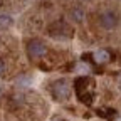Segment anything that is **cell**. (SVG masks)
I'll list each match as a JSON object with an SVG mask.
<instances>
[{
	"instance_id": "cell-1",
	"label": "cell",
	"mask_w": 121,
	"mask_h": 121,
	"mask_svg": "<svg viewBox=\"0 0 121 121\" xmlns=\"http://www.w3.org/2000/svg\"><path fill=\"white\" fill-rule=\"evenodd\" d=\"M72 89H74L76 96H78V99H79L81 103H84V104H93L96 93H94V81L91 79V78H87V76L76 78Z\"/></svg>"
},
{
	"instance_id": "cell-2",
	"label": "cell",
	"mask_w": 121,
	"mask_h": 121,
	"mask_svg": "<svg viewBox=\"0 0 121 121\" xmlns=\"http://www.w3.org/2000/svg\"><path fill=\"white\" fill-rule=\"evenodd\" d=\"M49 35L52 39H59V40H67L74 37V29L64 22V20H57L49 27Z\"/></svg>"
},
{
	"instance_id": "cell-3",
	"label": "cell",
	"mask_w": 121,
	"mask_h": 121,
	"mask_svg": "<svg viewBox=\"0 0 121 121\" xmlns=\"http://www.w3.org/2000/svg\"><path fill=\"white\" fill-rule=\"evenodd\" d=\"M71 93H72V86L67 79L54 81L51 86V94L56 101H67L71 98Z\"/></svg>"
},
{
	"instance_id": "cell-4",
	"label": "cell",
	"mask_w": 121,
	"mask_h": 121,
	"mask_svg": "<svg viewBox=\"0 0 121 121\" xmlns=\"http://www.w3.org/2000/svg\"><path fill=\"white\" fill-rule=\"evenodd\" d=\"M45 52H47V47L40 39H30L27 42V56L30 59H40L45 56Z\"/></svg>"
},
{
	"instance_id": "cell-5",
	"label": "cell",
	"mask_w": 121,
	"mask_h": 121,
	"mask_svg": "<svg viewBox=\"0 0 121 121\" xmlns=\"http://www.w3.org/2000/svg\"><path fill=\"white\" fill-rule=\"evenodd\" d=\"M99 24L103 29L106 30H111V29H116L119 25V15L114 12V10H106L99 15Z\"/></svg>"
},
{
	"instance_id": "cell-6",
	"label": "cell",
	"mask_w": 121,
	"mask_h": 121,
	"mask_svg": "<svg viewBox=\"0 0 121 121\" xmlns=\"http://www.w3.org/2000/svg\"><path fill=\"white\" fill-rule=\"evenodd\" d=\"M91 56H93L94 62H98V64H106V62H109V60L113 59V57H111V52H109L108 49H99V51L93 52Z\"/></svg>"
},
{
	"instance_id": "cell-7",
	"label": "cell",
	"mask_w": 121,
	"mask_h": 121,
	"mask_svg": "<svg viewBox=\"0 0 121 121\" xmlns=\"http://www.w3.org/2000/svg\"><path fill=\"white\" fill-rule=\"evenodd\" d=\"M69 17H71L72 22L81 24V22L84 20V17H86V13H84V10H82L81 7H74V9H71V12H69Z\"/></svg>"
},
{
	"instance_id": "cell-8",
	"label": "cell",
	"mask_w": 121,
	"mask_h": 121,
	"mask_svg": "<svg viewBox=\"0 0 121 121\" xmlns=\"http://www.w3.org/2000/svg\"><path fill=\"white\" fill-rule=\"evenodd\" d=\"M13 24V19L12 15L9 13H0V30H5V29H10Z\"/></svg>"
},
{
	"instance_id": "cell-9",
	"label": "cell",
	"mask_w": 121,
	"mask_h": 121,
	"mask_svg": "<svg viewBox=\"0 0 121 121\" xmlns=\"http://www.w3.org/2000/svg\"><path fill=\"white\" fill-rule=\"evenodd\" d=\"M4 72H5V62L0 59V76H4Z\"/></svg>"
},
{
	"instance_id": "cell-10",
	"label": "cell",
	"mask_w": 121,
	"mask_h": 121,
	"mask_svg": "<svg viewBox=\"0 0 121 121\" xmlns=\"http://www.w3.org/2000/svg\"><path fill=\"white\" fill-rule=\"evenodd\" d=\"M2 94H4V91H2V87H0V98H2Z\"/></svg>"
},
{
	"instance_id": "cell-11",
	"label": "cell",
	"mask_w": 121,
	"mask_h": 121,
	"mask_svg": "<svg viewBox=\"0 0 121 121\" xmlns=\"http://www.w3.org/2000/svg\"><path fill=\"white\" fill-rule=\"evenodd\" d=\"M54 121H64V119H54Z\"/></svg>"
}]
</instances>
